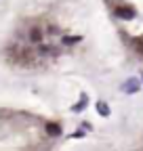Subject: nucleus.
I'll return each mask as SVG.
<instances>
[{
	"mask_svg": "<svg viewBox=\"0 0 143 151\" xmlns=\"http://www.w3.org/2000/svg\"><path fill=\"white\" fill-rule=\"evenodd\" d=\"M122 88L126 90V92H137V90H139V82H137V80H129Z\"/></svg>",
	"mask_w": 143,
	"mask_h": 151,
	"instance_id": "6",
	"label": "nucleus"
},
{
	"mask_svg": "<svg viewBox=\"0 0 143 151\" xmlns=\"http://www.w3.org/2000/svg\"><path fill=\"white\" fill-rule=\"evenodd\" d=\"M44 130H46L48 137H59V134H61V126L55 124V122H48V124L44 126Z\"/></svg>",
	"mask_w": 143,
	"mask_h": 151,
	"instance_id": "3",
	"label": "nucleus"
},
{
	"mask_svg": "<svg viewBox=\"0 0 143 151\" xmlns=\"http://www.w3.org/2000/svg\"><path fill=\"white\" fill-rule=\"evenodd\" d=\"M27 38H30V42H32V44H42L44 29H42V27H38V25H34V27H30V32H27Z\"/></svg>",
	"mask_w": 143,
	"mask_h": 151,
	"instance_id": "2",
	"label": "nucleus"
},
{
	"mask_svg": "<svg viewBox=\"0 0 143 151\" xmlns=\"http://www.w3.org/2000/svg\"><path fill=\"white\" fill-rule=\"evenodd\" d=\"M97 111L101 113L103 118H107V116H110V105H107L105 101H99V103H97Z\"/></svg>",
	"mask_w": 143,
	"mask_h": 151,
	"instance_id": "5",
	"label": "nucleus"
},
{
	"mask_svg": "<svg viewBox=\"0 0 143 151\" xmlns=\"http://www.w3.org/2000/svg\"><path fill=\"white\" fill-rule=\"evenodd\" d=\"M82 38L80 36H69V38H63V44H76V42H80Z\"/></svg>",
	"mask_w": 143,
	"mask_h": 151,
	"instance_id": "7",
	"label": "nucleus"
},
{
	"mask_svg": "<svg viewBox=\"0 0 143 151\" xmlns=\"http://www.w3.org/2000/svg\"><path fill=\"white\" fill-rule=\"evenodd\" d=\"M114 13H116V17H120V19H126V21H129V19H135V9L133 6H126V4H120V6H116L114 9Z\"/></svg>",
	"mask_w": 143,
	"mask_h": 151,
	"instance_id": "1",
	"label": "nucleus"
},
{
	"mask_svg": "<svg viewBox=\"0 0 143 151\" xmlns=\"http://www.w3.org/2000/svg\"><path fill=\"white\" fill-rule=\"evenodd\" d=\"M38 52H40V55H57L59 50L53 48L51 44H40V46H38Z\"/></svg>",
	"mask_w": 143,
	"mask_h": 151,
	"instance_id": "4",
	"label": "nucleus"
}]
</instances>
